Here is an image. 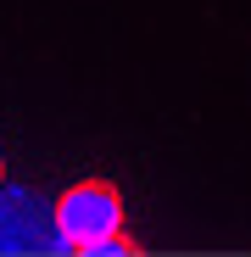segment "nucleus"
<instances>
[{
    "mask_svg": "<svg viewBox=\"0 0 251 257\" xmlns=\"http://www.w3.org/2000/svg\"><path fill=\"white\" fill-rule=\"evenodd\" d=\"M0 185H6V157H0Z\"/></svg>",
    "mask_w": 251,
    "mask_h": 257,
    "instance_id": "obj_3",
    "label": "nucleus"
},
{
    "mask_svg": "<svg viewBox=\"0 0 251 257\" xmlns=\"http://www.w3.org/2000/svg\"><path fill=\"white\" fill-rule=\"evenodd\" d=\"M45 246H62L56 201L45 207V196L0 185V251H45Z\"/></svg>",
    "mask_w": 251,
    "mask_h": 257,
    "instance_id": "obj_2",
    "label": "nucleus"
},
{
    "mask_svg": "<svg viewBox=\"0 0 251 257\" xmlns=\"http://www.w3.org/2000/svg\"><path fill=\"white\" fill-rule=\"evenodd\" d=\"M56 229H62V251H84L101 257L106 240L129 235V207L112 179H78L56 196Z\"/></svg>",
    "mask_w": 251,
    "mask_h": 257,
    "instance_id": "obj_1",
    "label": "nucleus"
}]
</instances>
